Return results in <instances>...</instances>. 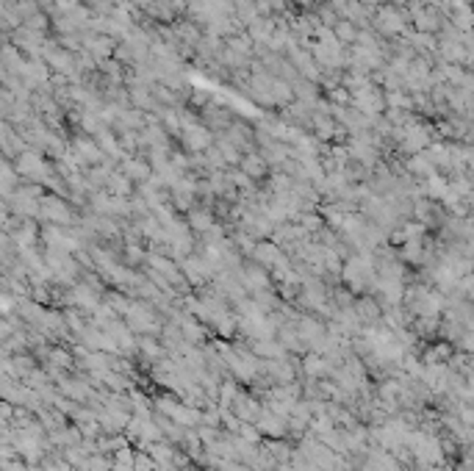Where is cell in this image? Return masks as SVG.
<instances>
[{"instance_id": "1", "label": "cell", "mask_w": 474, "mask_h": 471, "mask_svg": "<svg viewBox=\"0 0 474 471\" xmlns=\"http://www.w3.org/2000/svg\"><path fill=\"white\" fill-rule=\"evenodd\" d=\"M125 325H128L133 333H139V336H158V333H164V325H161V319L155 316V305H153V303H144V300H139V303H133V305L128 308Z\"/></svg>"}, {"instance_id": "2", "label": "cell", "mask_w": 474, "mask_h": 471, "mask_svg": "<svg viewBox=\"0 0 474 471\" xmlns=\"http://www.w3.org/2000/svg\"><path fill=\"white\" fill-rule=\"evenodd\" d=\"M180 263V272H183V277L188 280V286H195V289H203V286H208L211 283V277H217V269L211 266V261L200 252V255H186L183 261H177Z\"/></svg>"}, {"instance_id": "3", "label": "cell", "mask_w": 474, "mask_h": 471, "mask_svg": "<svg viewBox=\"0 0 474 471\" xmlns=\"http://www.w3.org/2000/svg\"><path fill=\"white\" fill-rule=\"evenodd\" d=\"M39 219H42L45 225H64V228L80 222V219L72 214V208L67 206V200H64L61 195H45V197H42Z\"/></svg>"}, {"instance_id": "4", "label": "cell", "mask_w": 474, "mask_h": 471, "mask_svg": "<svg viewBox=\"0 0 474 471\" xmlns=\"http://www.w3.org/2000/svg\"><path fill=\"white\" fill-rule=\"evenodd\" d=\"M250 258H252L255 263H261L263 269H269V272H274V269H283V266H292V258H289V252L283 250V247H277L274 241H258Z\"/></svg>"}, {"instance_id": "5", "label": "cell", "mask_w": 474, "mask_h": 471, "mask_svg": "<svg viewBox=\"0 0 474 471\" xmlns=\"http://www.w3.org/2000/svg\"><path fill=\"white\" fill-rule=\"evenodd\" d=\"M236 274H239L241 286H244L250 294L266 292V289H269V280H272V272H269V269H263L261 263H255L252 258H250L247 263H241V266L236 269Z\"/></svg>"}, {"instance_id": "6", "label": "cell", "mask_w": 474, "mask_h": 471, "mask_svg": "<svg viewBox=\"0 0 474 471\" xmlns=\"http://www.w3.org/2000/svg\"><path fill=\"white\" fill-rule=\"evenodd\" d=\"M263 408H266V405H261L258 397H255V394H247V391H241V394L233 399V405H230V410H233L241 421H247V424H258Z\"/></svg>"}, {"instance_id": "7", "label": "cell", "mask_w": 474, "mask_h": 471, "mask_svg": "<svg viewBox=\"0 0 474 471\" xmlns=\"http://www.w3.org/2000/svg\"><path fill=\"white\" fill-rule=\"evenodd\" d=\"M120 169L136 183V186H144L153 175H155V169H153V164L144 158V155H125L122 158V164H120Z\"/></svg>"}, {"instance_id": "8", "label": "cell", "mask_w": 474, "mask_h": 471, "mask_svg": "<svg viewBox=\"0 0 474 471\" xmlns=\"http://www.w3.org/2000/svg\"><path fill=\"white\" fill-rule=\"evenodd\" d=\"M239 169H244L255 183H261V180H266V177L272 175V166H269V161L261 155V150H250V153H244V155H241Z\"/></svg>"}, {"instance_id": "9", "label": "cell", "mask_w": 474, "mask_h": 471, "mask_svg": "<svg viewBox=\"0 0 474 471\" xmlns=\"http://www.w3.org/2000/svg\"><path fill=\"white\" fill-rule=\"evenodd\" d=\"M258 432L261 435H272V438H283L289 432V419L286 416H280V413H274V410H269V408H263V413H261V419H258Z\"/></svg>"}, {"instance_id": "10", "label": "cell", "mask_w": 474, "mask_h": 471, "mask_svg": "<svg viewBox=\"0 0 474 471\" xmlns=\"http://www.w3.org/2000/svg\"><path fill=\"white\" fill-rule=\"evenodd\" d=\"M186 222H188V228L195 230V236L200 233V236H206L214 225H217V217H214V211L208 208V206H195L192 211H186Z\"/></svg>"}, {"instance_id": "11", "label": "cell", "mask_w": 474, "mask_h": 471, "mask_svg": "<svg viewBox=\"0 0 474 471\" xmlns=\"http://www.w3.org/2000/svg\"><path fill=\"white\" fill-rule=\"evenodd\" d=\"M355 316L360 325H377V319H380V303H374L371 297H360L355 300Z\"/></svg>"}, {"instance_id": "12", "label": "cell", "mask_w": 474, "mask_h": 471, "mask_svg": "<svg viewBox=\"0 0 474 471\" xmlns=\"http://www.w3.org/2000/svg\"><path fill=\"white\" fill-rule=\"evenodd\" d=\"M455 355V349H452V344L449 341H444V344H433L424 355H422V363L424 366H441V363H449V358Z\"/></svg>"}, {"instance_id": "13", "label": "cell", "mask_w": 474, "mask_h": 471, "mask_svg": "<svg viewBox=\"0 0 474 471\" xmlns=\"http://www.w3.org/2000/svg\"><path fill=\"white\" fill-rule=\"evenodd\" d=\"M139 352L144 355V360L155 363V360H164L166 347H164V341H155V336H142L139 338Z\"/></svg>"}, {"instance_id": "14", "label": "cell", "mask_w": 474, "mask_h": 471, "mask_svg": "<svg viewBox=\"0 0 474 471\" xmlns=\"http://www.w3.org/2000/svg\"><path fill=\"white\" fill-rule=\"evenodd\" d=\"M333 34H336V39L344 45V47H352L355 42H358V34H360V28L352 23V20H347V17H341L338 23H336V28H333Z\"/></svg>"}]
</instances>
